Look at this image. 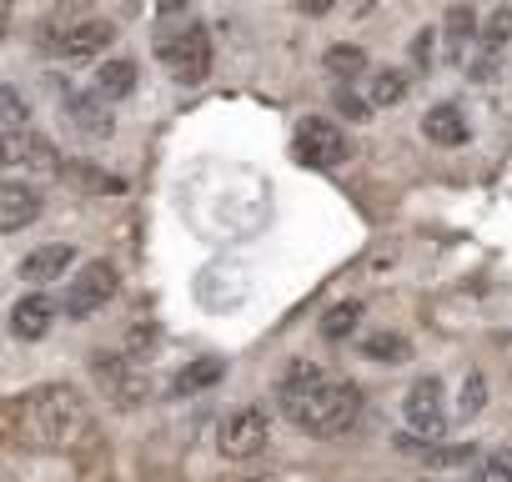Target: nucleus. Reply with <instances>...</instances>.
<instances>
[{
	"mask_svg": "<svg viewBox=\"0 0 512 482\" xmlns=\"http://www.w3.org/2000/svg\"><path fill=\"white\" fill-rule=\"evenodd\" d=\"M91 402L66 382H41L21 397L0 402V447L11 452H71L91 442Z\"/></svg>",
	"mask_w": 512,
	"mask_h": 482,
	"instance_id": "obj_1",
	"label": "nucleus"
},
{
	"mask_svg": "<svg viewBox=\"0 0 512 482\" xmlns=\"http://www.w3.org/2000/svg\"><path fill=\"white\" fill-rule=\"evenodd\" d=\"M277 397L292 427L307 437H342L362 417V387L352 377H332L317 362H287L277 377Z\"/></svg>",
	"mask_w": 512,
	"mask_h": 482,
	"instance_id": "obj_2",
	"label": "nucleus"
},
{
	"mask_svg": "<svg viewBox=\"0 0 512 482\" xmlns=\"http://www.w3.org/2000/svg\"><path fill=\"white\" fill-rule=\"evenodd\" d=\"M156 56H161V66L171 71L176 86H201L211 76V36H206V26H186V31L166 36L156 46Z\"/></svg>",
	"mask_w": 512,
	"mask_h": 482,
	"instance_id": "obj_3",
	"label": "nucleus"
},
{
	"mask_svg": "<svg viewBox=\"0 0 512 482\" xmlns=\"http://www.w3.org/2000/svg\"><path fill=\"white\" fill-rule=\"evenodd\" d=\"M292 146H297V161L312 166V171H332V166H342L347 151H352V146H347V131H342L337 121H327V116H302Z\"/></svg>",
	"mask_w": 512,
	"mask_h": 482,
	"instance_id": "obj_4",
	"label": "nucleus"
},
{
	"mask_svg": "<svg viewBox=\"0 0 512 482\" xmlns=\"http://www.w3.org/2000/svg\"><path fill=\"white\" fill-rule=\"evenodd\" d=\"M111 297H116V267H111V262H81L76 277L66 282L61 312H66L71 322H81V317H96Z\"/></svg>",
	"mask_w": 512,
	"mask_h": 482,
	"instance_id": "obj_5",
	"label": "nucleus"
},
{
	"mask_svg": "<svg viewBox=\"0 0 512 482\" xmlns=\"http://www.w3.org/2000/svg\"><path fill=\"white\" fill-rule=\"evenodd\" d=\"M0 171H36V176H56L61 171V151L41 136V131H0Z\"/></svg>",
	"mask_w": 512,
	"mask_h": 482,
	"instance_id": "obj_6",
	"label": "nucleus"
},
{
	"mask_svg": "<svg viewBox=\"0 0 512 482\" xmlns=\"http://www.w3.org/2000/svg\"><path fill=\"white\" fill-rule=\"evenodd\" d=\"M267 442H272V422H267L262 407L231 412V417L221 422V432H216V447H221V457H231V462H246V457H256V452H267Z\"/></svg>",
	"mask_w": 512,
	"mask_h": 482,
	"instance_id": "obj_7",
	"label": "nucleus"
},
{
	"mask_svg": "<svg viewBox=\"0 0 512 482\" xmlns=\"http://www.w3.org/2000/svg\"><path fill=\"white\" fill-rule=\"evenodd\" d=\"M402 417H407L412 437H427V442H432V437L447 427V392H442V382H437V377H417V382L407 387Z\"/></svg>",
	"mask_w": 512,
	"mask_h": 482,
	"instance_id": "obj_8",
	"label": "nucleus"
},
{
	"mask_svg": "<svg viewBox=\"0 0 512 482\" xmlns=\"http://www.w3.org/2000/svg\"><path fill=\"white\" fill-rule=\"evenodd\" d=\"M111 21H101V16H76V21H66L61 31H56V41H51V51L56 56H66V61H86V56H101L106 46H111Z\"/></svg>",
	"mask_w": 512,
	"mask_h": 482,
	"instance_id": "obj_9",
	"label": "nucleus"
},
{
	"mask_svg": "<svg viewBox=\"0 0 512 482\" xmlns=\"http://www.w3.org/2000/svg\"><path fill=\"white\" fill-rule=\"evenodd\" d=\"M96 377H101V387L111 392V402L116 407H136L141 402V392H146V372H141V362L136 357H96Z\"/></svg>",
	"mask_w": 512,
	"mask_h": 482,
	"instance_id": "obj_10",
	"label": "nucleus"
},
{
	"mask_svg": "<svg viewBox=\"0 0 512 482\" xmlns=\"http://www.w3.org/2000/svg\"><path fill=\"white\" fill-rule=\"evenodd\" d=\"M56 317H61V302H51L46 292H31V297H21V302L11 307V337H21V342H41V337L51 332Z\"/></svg>",
	"mask_w": 512,
	"mask_h": 482,
	"instance_id": "obj_11",
	"label": "nucleus"
},
{
	"mask_svg": "<svg viewBox=\"0 0 512 482\" xmlns=\"http://www.w3.org/2000/svg\"><path fill=\"white\" fill-rule=\"evenodd\" d=\"M61 111L71 116V126H76L81 136H91V141L111 136V111H106V101H101L96 91H66V96H61Z\"/></svg>",
	"mask_w": 512,
	"mask_h": 482,
	"instance_id": "obj_12",
	"label": "nucleus"
},
{
	"mask_svg": "<svg viewBox=\"0 0 512 482\" xmlns=\"http://www.w3.org/2000/svg\"><path fill=\"white\" fill-rule=\"evenodd\" d=\"M71 262H76L71 241H46V247H36V252L21 262V282H61Z\"/></svg>",
	"mask_w": 512,
	"mask_h": 482,
	"instance_id": "obj_13",
	"label": "nucleus"
},
{
	"mask_svg": "<svg viewBox=\"0 0 512 482\" xmlns=\"http://www.w3.org/2000/svg\"><path fill=\"white\" fill-rule=\"evenodd\" d=\"M41 216V191L21 181H0V231H21Z\"/></svg>",
	"mask_w": 512,
	"mask_h": 482,
	"instance_id": "obj_14",
	"label": "nucleus"
},
{
	"mask_svg": "<svg viewBox=\"0 0 512 482\" xmlns=\"http://www.w3.org/2000/svg\"><path fill=\"white\" fill-rule=\"evenodd\" d=\"M422 136H427V141H437V146H462V141L472 136V126H467L462 106L442 101V106H432V111L422 116Z\"/></svg>",
	"mask_w": 512,
	"mask_h": 482,
	"instance_id": "obj_15",
	"label": "nucleus"
},
{
	"mask_svg": "<svg viewBox=\"0 0 512 482\" xmlns=\"http://www.w3.org/2000/svg\"><path fill=\"white\" fill-rule=\"evenodd\" d=\"M477 31H482V26H477V11H472V6H452V11L442 16V31H437V36H442L447 61H462V56H467V46L477 41Z\"/></svg>",
	"mask_w": 512,
	"mask_h": 482,
	"instance_id": "obj_16",
	"label": "nucleus"
},
{
	"mask_svg": "<svg viewBox=\"0 0 512 482\" xmlns=\"http://www.w3.org/2000/svg\"><path fill=\"white\" fill-rule=\"evenodd\" d=\"M362 86H367V106L377 111V106H397V101H407L412 76H407V71H397V66H387V71H372Z\"/></svg>",
	"mask_w": 512,
	"mask_h": 482,
	"instance_id": "obj_17",
	"label": "nucleus"
},
{
	"mask_svg": "<svg viewBox=\"0 0 512 482\" xmlns=\"http://www.w3.org/2000/svg\"><path fill=\"white\" fill-rule=\"evenodd\" d=\"M91 91H96L101 101H126V96L136 91V66H131V61H106V66L96 71Z\"/></svg>",
	"mask_w": 512,
	"mask_h": 482,
	"instance_id": "obj_18",
	"label": "nucleus"
},
{
	"mask_svg": "<svg viewBox=\"0 0 512 482\" xmlns=\"http://www.w3.org/2000/svg\"><path fill=\"white\" fill-rule=\"evenodd\" d=\"M322 66H327L337 81H362V76H367V51H362V46H332V51L322 56Z\"/></svg>",
	"mask_w": 512,
	"mask_h": 482,
	"instance_id": "obj_19",
	"label": "nucleus"
},
{
	"mask_svg": "<svg viewBox=\"0 0 512 482\" xmlns=\"http://www.w3.org/2000/svg\"><path fill=\"white\" fill-rule=\"evenodd\" d=\"M221 372H226V362H216V357H201V362H191L176 382H171V392L176 397H191V392H201V387H211V382H221Z\"/></svg>",
	"mask_w": 512,
	"mask_h": 482,
	"instance_id": "obj_20",
	"label": "nucleus"
},
{
	"mask_svg": "<svg viewBox=\"0 0 512 482\" xmlns=\"http://www.w3.org/2000/svg\"><path fill=\"white\" fill-rule=\"evenodd\" d=\"M467 482H512V442H502V447H492L487 457H477Z\"/></svg>",
	"mask_w": 512,
	"mask_h": 482,
	"instance_id": "obj_21",
	"label": "nucleus"
},
{
	"mask_svg": "<svg viewBox=\"0 0 512 482\" xmlns=\"http://www.w3.org/2000/svg\"><path fill=\"white\" fill-rule=\"evenodd\" d=\"M362 352L372 357V362H382V367H397V362H407V337H397V332H372L367 342H362Z\"/></svg>",
	"mask_w": 512,
	"mask_h": 482,
	"instance_id": "obj_22",
	"label": "nucleus"
},
{
	"mask_svg": "<svg viewBox=\"0 0 512 482\" xmlns=\"http://www.w3.org/2000/svg\"><path fill=\"white\" fill-rule=\"evenodd\" d=\"M507 41H512V6H497V11L482 21V31H477V46H482L487 56H497Z\"/></svg>",
	"mask_w": 512,
	"mask_h": 482,
	"instance_id": "obj_23",
	"label": "nucleus"
},
{
	"mask_svg": "<svg viewBox=\"0 0 512 482\" xmlns=\"http://www.w3.org/2000/svg\"><path fill=\"white\" fill-rule=\"evenodd\" d=\"M357 322H362V302H337V307L322 317V337H327V342H342V337L357 332Z\"/></svg>",
	"mask_w": 512,
	"mask_h": 482,
	"instance_id": "obj_24",
	"label": "nucleus"
},
{
	"mask_svg": "<svg viewBox=\"0 0 512 482\" xmlns=\"http://www.w3.org/2000/svg\"><path fill=\"white\" fill-rule=\"evenodd\" d=\"M487 402V377L482 372H467L462 377V397H457V417H477Z\"/></svg>",
	"mask_w": 512,
	"mask_h": 482,
	"instance_id": "obj_25",
	"label": "nucleus"
},
{
	"mask_svg": "<svg viewBox=\"0 0 512 482\" xmlns=\"http://www.w3.org/2000/svg\"><path fill=\"white\" fill-rule=\"evenodd\" d=\"M417 457H427L432 467H457V462H477V447H472V442H457V447H432V442H427Z\"/></svg>",
	"mask_w": 512,
	"mask_h": 482,
	"instance_id": "obj_26",
	"label": "nucleus"
},
{
	"mask_svg": "<svg viewBox=\"0 0 512 482\" xmlns=\"http://www.w3.org/2000/svg\"><path fill=\"white\" fill-rule=\"evenodd\" d=\"M26 126V96L0 86V131H21Z\"/></svg>",
	"mask_w": 512,
	"mask_h": 482,
	"instance_id": "obj_27",
	"label": "nucleus"
},
{
	"mask_svg": "<svg viewBox=\"0 0 512 482\" xmlns=\"http://www.w3.org/2000/svg\"><path fill=\"white\" fill-rule=\"evenodd\" d=\"M432 56H437V31H417V41H412V61H417V66H432Z\"/></svg>",
	"mask_w": 512,
	"mask_h": 482,
	"instance_id": "obj_28",
	"label": "nucleus"
},
{
	"mask_svg": "<svg viewBox=\"0 0 512 482\" xmlns=\"http://www.w3.org/2000/svg\"><path fill=\"white\" fill-rule=\"evenodd\" d=\"M337 106H342V111H347V116H357V121H367V116H372V106H367V101H362V96H352V91H347V86H342V91H337Z\"/></svg>",
	"mask_w": 512,
	"mask_h": 482,
	"instance_id": "obj_29",
	"label": "nucleus"
},
{
	"mask_svg": "<svg viewBox=\"0 0 512 482\" xmlns=\"http://www.w3.org/2000/svg\"><path fill=\"white\" fill-rule=\"evenodd\" d=\"M422 482H442V477H422Z\"/></svg>",
	"mask_w": 512,
	"mask_h": 482,
	"instance_id": "obj_30",
	"label": "nucleus"
}]
</instances>
